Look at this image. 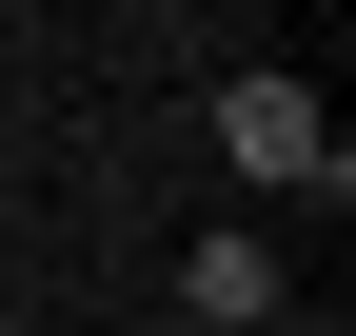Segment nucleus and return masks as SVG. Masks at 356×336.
Returning <instances> with one entry per match:
<instances>
[{"mask_svg": "<svg viewBox=\"0 0 356 336\" xmlns=\"http://www.w3.org/2000/svg\"><path fill=\"white\" fill-rule=\"evenodd\" d=\"M218 139H238V178H317L337 198V119L297 99V79H218Z\"/></svg>", "mask_w": 356, "mask_h": 336, "instance_id": "1", "label": "nucleus"}, {"mask_svg": "<svg viewBox=\"0 0 356 336\" xmlns=\"http://www.w3.org/2000/svg\"><path fill=\"white\" fill-rule=\"evenodd\" d=\"M178 297H198L218 336H257V317H277V237H198V277H178Z\"/></svg>", "mask_w": 356, "mask_h": 336, "instance_id": "2", "label": "nucleus"}, {"mask_svg": "<svg viewBox=\"0 0 356 336\" xmlns=\"http://www.w3.org/2000/svg\"><path fill=\"white\" fill-rule=\"evenodd\" d=\"M257 336H297V317H257Z\"/></svg>", "mask_w": 356, "mask_h": 336, "instance_id": "3", "label": "nucleus"}]
</instances>
